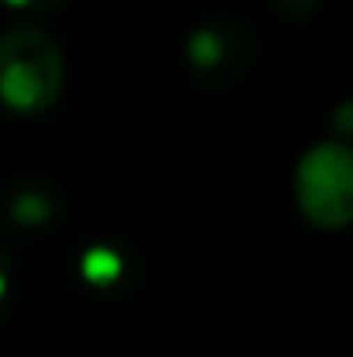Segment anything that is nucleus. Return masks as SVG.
Here are the masks:
<instances>
[{
    "mask_svg": "<svg viewBox=\"0 0 353 357\" xmlns=\"http://www.w3.org/2000/svg\"><path fill=\"white\" fill-rule=\"evenodd\" d=\"M66 87L59 42L42 28H10L0 35V105L14 115H45Z\"/></svg>",
    "mask_w": 353,
    "mask_h": 357,
    "instance_id": "1",
    "label": "nucleus"
},
{
    "mask_svg": "<svg viewBox=\"0 0 353 357\" xmlns=\"http://www.w3.org/2000/svg\"><path fill=\"white\" fill-rule=\"evenodd\" d=\"M295 205L312 229L340 233L353 222V153L343 139L308 146L295 167Z\"/></svg>",
    "mask_w": 353,
    "mask_h": 357,
    "instance_id": "2",
    "label": "nucleus"
},
{
    "mask_svg": "<svg viewBox=\"0 0 353 357\" xmlns=\"http://www.w3.org/2000/svg\"><path fill=\"white\" fill-rule=\"evenodd\" d=\"M91 260H94V264H101L97 271H87V278H91V281H97V284H101V281H111V278L118 274L115 253H108V250H94V253H91Z\"/></svg>",
    "mask_w": 353,
    "mask_h": 357,
    "instance_id": "3",
    "label": "nucleus"
}]
</instances>
